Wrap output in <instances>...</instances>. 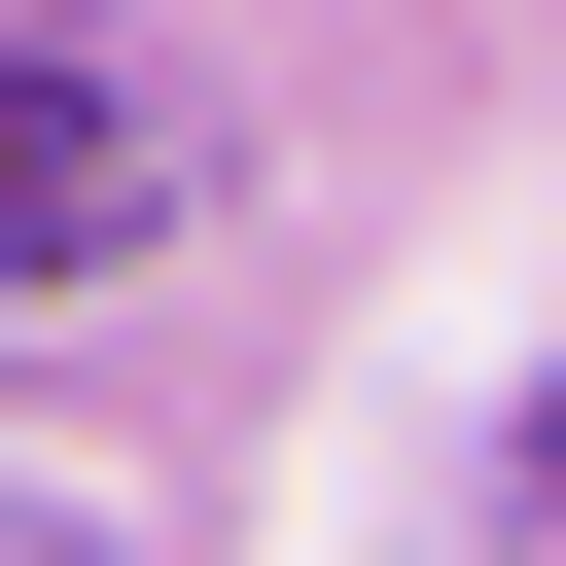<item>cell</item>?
Returning <instances> with one entry per match:
<instances>
[{
	"instance_id": "1",
	"label": "cell",
	"mask_w": 566,
	"mask_h": 566,
	"mask_svg": "<svg viewBox=\"0 0 566 566\" xmlns=\"http://www.w3.org/2000/svg\"><path fill=\"white\" fill-rule=\"evenodd\" d=\"M106 212H142V106L106 71H0V283H106Z\"/></svg>"
}]
</instances>
